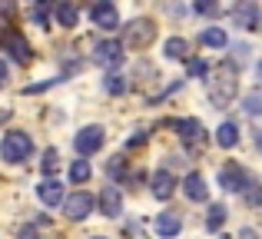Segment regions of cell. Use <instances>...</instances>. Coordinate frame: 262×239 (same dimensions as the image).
Masks as SVG:
<instances>
[{
	"label": "cell",
	"instance_id": "obj_19",
	"mask_svg": "<svg viewBox=\"0 0 262 239\" xmlns=\"http://www.w3.org/2000/svg\"><path fill=\"white\" fill-rule=\"evenodd\" d=\"M163 50H166V57H169V60H179V57H186V50H189V47H186V40H183V37H169Z\"/></svg>",
	"mask_w": 262,
	"mask_h": 239
},
{
	"label": "cell",
	"instance_id": "obj_27",
	"mask_svg": "<svg viewBox=\"0 0 262 239\" xmlns=\"http://www.w3.org/2000/svg\"><path fill=\"white\" fill-rule=\"evenodd\" d=\"M33 17H37V24H43V27H47V20H50V13H47V7H37V10H33Z\"/></svg>",
	"mask_w": 262,
	"mask_h": 239
},
{
	"label": "cell",
	"instance_id": "obj_1",
	"mask_svg": "<svg viewBox=\"0 0 262 239\" xmlns=\"http://www.w3.org/2000/svg\"><path fill=\"white\" fill-rule=\"evenodd\" d=\"M236 90H239V77H236V67L232 63H223L212 70L209 77V103L212 106H229L232 100H236Z\"/></svg>",
	"mask_w": 262,
	"mask_h": 239
},
{
	"label": "cell",
	"instance_id": "obj_26",
	"mask_svg": "<svg viewBox=\"0 0 262 239\" xmlns=\"http://www.w3.org/2000/svg\"><path fill=\"white\" fill-rule=\"evenodd\" d=\"M123 173V156H113L110 160V176H120Z\"/></svg>",
	"mask_w": 262,
	"mask_h": 239
},
{
	"label": "cell",
	"instance_id": "obj_7",
	"mask_svg": "<svg viewBox=\"0 0 262 239\" xmlns=\"http://www.w3.org/2000/svg\"><path fill=\"white\" fill-rule=\"evenodd\" d=\"M90 17H93V24L103 27V30H116V27H120V13H116L113 4H96L93 10H90Z\"/></svg>",
	"mask_w": 262,
	"mask_h": 239
},
{
	"label": "cell",
	"instance_id": "obj_12",
	"mask_svg": "<svg viewBox=\"0 0 262 239\" xmlns=\"http://www.w3.org/2000/svg\"><path fill=\"white\" fill-rule=\"evenodd\" d=\"M179 229H183V216H179V213H160V216H156V233H160V236H176L179 233Z\"/></svg>",
	"mask_w": 262,
	"mask_h": 239
},
{
	"label": "cell",
	"instance_id": "obj_18",
	"mask_svg": "<svg viewBox=\"0 0 262 239\" xmlns=\"http://www.w3.org/2000/svg\"><path fill=\"white\" fill-rule=\"evenodd\" d=\"M203 44L206 47H226L229 44V37H226V30H219V27H209V30H203Z\"/></svg>",
	"mask_w": 262,
	"mask_h": 239
},
{
	"label": "cell",
	"instance_id": "obj_23",
	"mask_svg": "<svg viewBox=\"0 0 262 239\" xmlns=\"http://www.w3.org/2000/svg\"><path fill=\"white\" fill-rule=\"evenodd\" d=\"M57 163H60L57 149H47V153H43V163H40V166H43V173H53V169H57Z\"/></svg>",
	"mask_w": 262,
	"mask_h": 239
},
{
	"label": "cell",
	"instance_id": "obj_16",
	"mask_svg": "<svg viewBox=\"0 0 262 239\" xmlns=\"http://www.w3.org/2000/svg\"><path fill=\"white\" fill-rule=\"evenodd\" d=\"M179 133H183L186 143L196 146V143L203 140V123H199V120H183V123H179Z\"/></svg>",
	"mask_w": 262,
	"mask_h": 239
},
{
	"label": "cell",
	"instance_id": "obj_14",
	"mask_svg": "<svg viewBox=\"0 0 262 239\" xmlns=\"http://www.w3.org/2000/svg\"><path fill=\"white\" fill-rule=\"evenodd\" d=\"M236 24H243V27H249V30H256V24H259V7L256 4H243V7H236Z\"/></svg>",
	"mask_w": 262,
	"mask_h": 239
},
{
	"label": "cell",
	"instance_id": "obj_2",
	"mask_svg": "<svg viewBox=\"0 0 262 239\" xmlns=\"http://www.w3.org/2000/svg\"><path fill=\"white\" fill-rule=\"evenodd\" d=\"M30 153H33V140L24 133V129H10V133L4 136V146H0V156H4L7 163H24Z\"/></svg>",
	"mask_w": 262,
	"mask_h": 239
},
{
	"label": "cell",
	"instance_id": "obj_4",
	"mask_svg": "<svg viewBox=\"0 0 262 239\" xmlns=\"http://www.w3.org/2000/svg\"><path fill=\"white\" fill-rule=\"evenodd\" d=\"M153 37H156V27L143 17L126 27V44L129 47H146V44H153Z\"/></svg>",
	"mask_w": 262,
	"mask_h": 239
},
{
	"label": "cell",
	"instance_id": "obj_25",
	"mask_svg": "<svg viewBox=\"0 0 262 239\" xmlns=\"http://www.w3.org/2000/svg\"><path fill=\"white\" fill-rule=\"evenodd\" d=\"M246 113H252V117L259 113V93H249V97H246Z\"/></svg>",
	"mask_w": 262,
	"mask_h": 239
},
{
	"label": "cell",
	"instance_id": "obj_32",
	"mask_svg": "<svg viewBox=\"0 0 262 239\" xmlns=\"http://www.w3.org/2000/svg\"><path fill=\"white\" fill-rule=\"evenodd\" d=\"M239 239H256V233H252V229H243V233H239Z\"/></svg>",
	"mask_w": 262,
	"mask_h": 239
},
{
	"label": "cell",
	"instance_id": "obj_17",
	"mask_svg": "<svg viewBox=\"0 0 262 239\" xmlns=\"http://www.w3.org/2000/svg\"><path fill=\"white\" fill-rule=\"evenodd\" d=\"M57 20H60V27H77L80 24V10L73 4H57Z\"/></svg>",
	"mask_w": 262,
	"mask_h": 239
},
{
	"label": "cell",
	"instance_id": "obj_3",
	"mask_svg": "<svg viewBox=\"0 0 262 239\" xmlns=\"http://www.w3.org/2000/svg\"><path fill=\"white\" fill-rule=\"evenodd\" d=\"M103 140H106V133H103V126H83L77 136H73V146H77V153H96V149L103 146Z\"/></svg>",
	"mask_w": 262,
	"mask_h": 239
},
{
	"label": "cell",
	"instance_id": "obj_15",
	"mask_svg": "<svg viewBox=\"0 0 262 239\" xmlns=\"http://www.w3.org/2000/svg\"><path fill=\"white\" fill-rule=\"evenodd\" d=\"M216 143L223 149H232L239 143V126H236V123H223V126L216 129Z\"/></svg>",
	"mask_w": 262,
	"mask_h": 239
},
{
	"label": "cell",
	"instance_id": "obj_9",
	"mask_svg": "<svg viewBox=\"0 0 262 239\" xmlns=\"http://www.w3.org/2000/svg\"><path fill=\"white\" fill-rule=\"evenodd\" d=\"M90 213H93V196L90 193H77L67 200V216L70 220H86Z\"/></svg>",
	"mask_w": 262,
	"mask_h": 239
},
{
	"label": "cell",
	"instance_id": "obj_24",
	"mask_svg": "<svg viewBox=\"0 0 262 239\" xmlns=\"http://www.w3.org/2000/svg\"><path fill=\"white\" fill-rule=\"evenodd\" d=\"M106 90L110 93H123V90H126V80H123V77H110L106 80Z\"/></svg>",
	"mask_w": 262,
	"mask_h": 239
},
{
	"label": "cell",
	"instance_id": "obj_21",
	"mask_svg": "<svg viewBox=\"0 0 262 239\" xmlns=\"http://www.w3.org/2000/svg\"><path fill=\"white\" fill-rule=\"evenodd\" d=\"M223 223H226V206L212 203V206H209V220H206V226H209V229H219Z\"/></svg>",
	"mask_w": 262,
	"mask_h": 239
},
{
	"label": "cell",
	"instance_id": "obj_29",
	"mask_svg": "<svg viewBox=\"0 0 262 239\" xmlns=\"http://www.w3.org/2000/svg\"><path fill=\"white\" fill-rule=\"evenodd\" d=\"M20 239H37V229H33V226H27V229H20Z\"/></svg>",
	"mask_w": 262,
	"mask_h": 239
},
{
	"label": "cell",
	"instance_id": "obj_20",
	"mask_svg": "<svg viewBox=\"0 0 262 239\" xmlns=\"http://www.w3.org/2000/svg\"><path fill=\"white\" fill-rule=\"evenodd\" d=\"M7 50H10L17 60H27L30 47H27V40H24V37H7Z\"/></svg>",
	"mask_w": 262,
	"mask_h": 239
},
{
	"label": "cell",
	"instance_id": "obj_10",
	"mask_svg": "<svg viewBox=\"0 0 262 239\" xmlns=\"http://www.w3.org/2000/svg\"><path fill=\"white\" fill-rule=\"evenodd\" d=\"M37 196H40L43 206H60V203H63V186H60L57 180H43L37 186Z\"/></svg>",
	"mask_w": 262,
	"mask_h": 239
},
{
	"label": "cell",
	"instance_id": "obj_22",
	"mask_svg": "<svg viewBox=\"0 0 262 239\" xmlns=\"http://www.w3.org/2000/svg\"><path fill=\"white\" fill-rule=\"evenodd\" d=\"M70 180H73V183H86V180H90V163H86V160H77V163L70 166Z\"/></svg>",
	"mask_w": 262,
	"mask_h": 239
},
{
	"label": "cell",
	"instance_id": "obj_13",
	"mask_svg": "<svg viewBox=\"0 0 262 239\" xmlns=\"http://www.w3.org/2000/svg\"><path fill=\"white\" fill-rule=\"evenodd\" d=\"M173 189H176V180L166 173V169H160V173L153 176V196H156V200H169Z\"/></svg>",
	"mask_w": 262,
	"mask_h": 239
},
{
	"label": "cell",
	"instance_id": "obj_8",
	"mask_svg": "<svg viewBox=\"0 0 262 239\" xmlns=\"http://www.w3.org/2000/svg\"><path fill=\"white\" fill-rule=\"evenodd\" d=\"M96 63H103V67L123 63V44H116V40H103V44H96Z\"/></svg>",
	"mask_w": 262,
	"mask_h": 239
},
{
	"label": "cell",
	"instance_id": "obj_11",
	"mask_svg": "<svg viewBox=\"0 0 262 239\" xmlns=\"http://www.w3.org/2000/svg\"><path fill=\"white\" fill-rule=\"evenodd\" d=\"M183 189H186V196L189 200H196V203H203V200H209V186H206V180L199 173H189L183 180Z\"/></svg>",
	"mask_w": 262,
	"mask_h": 239
},
{
	"label": "cell",
	"instance_id": "obj_28",
	"mask_svg": "<svg viewBox=\"0 0 262 239\" xmlns=\"http://www.w3.org/2000/svg\"><path fill=\"white\" fill-rule=\"evenodd\" d=\"M196 10H199V13H216L219 7H216V4H206V0H203V4H196Z\"/></svg>",
	"mask_w": 262,
	"mask_h": 239
},
{
	"label": "cell",
	"instance_id": "obj_30",
	"mask_svg": "<svg viewBox=\"0 0 262 239\" xmlns=\"http://www.w3.org/2000/svg\"><path fill=\"white\" fill-rule=\"evenodd\" d=\"M189 70H192V77H203V73H206V63H192Z\"/></svg>",
	"mask_w": 262,
	"mask_h": 239
},
{
	"label": "cell",
	"instance_id": "obj_5",
	"mask_svg": "<svg viewBox=\"0 0 262 239\" xmlns=\"http://www.w3.org/2000/svg\"><path fill=\"white\" fill-rule=\"evenodd\" d=\"M219 183H223V189H229V193H243V189L249 186V180H246V169L236 166V163L223 166V173H219Z\"/></svg>",
	"mask_w": 262,
	"mask_h": 239
},
{
	"label": "cell",
	"instance_id": "obj_6",
	"mask_svg": "<svg viewBox=\"0 0 262 239\" xmlns=\"http://www.w3.org/2000/svg\"><path fill=\"white\" fill-rule=\"evenodd\" d=\"M100 209H103V216L116 220V216L123 213V193H120L116 186H103V193H100Z\"/></svg>",
	"mask_w": 262,
	"mask_h": 239
},
{
	"label": "cell",
	"instance_id": "obj_33",
	"mask_svg": "<svg viewBox=\"0 0 262 239\" xmlns=\"http://www.w3.org/2000/svg\"><path fill=\"white\" fill-rule=\"evenodd\" d=\"M4 120H10V110H0V123Z\"/></svg>",
	"mask_w": 262,
	"mask_h": 239
},
{
	"label": "cell",
	"instance_id": "obj_31",
	"mask_svg": "<svg viewBox=\"0 0 262 239\" xmlns=\"http://www.w3.org/2000/svg\"><path fill=\"white\" fill-rule=\"evenodd\" d=\"M4 83H7V63L0 60V86H4Z\"/></svg>",
	"mask_w": 262,
	"mask_h": 239
}]
</instances>
